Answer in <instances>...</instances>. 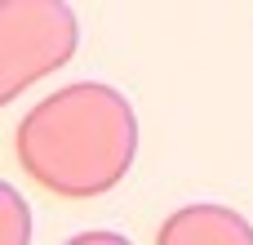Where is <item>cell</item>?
Returning a JSON list of instances; mask_svg holds the SVG:
<instances>
[{"label":"cell","mask_w":253,"mask_h":245,"mask_svg":"<svg viewBox=\"0 0 253 245\" xmlns=\"http://www.w3.org/2000/svg\"><path fill=\"white\" fill-rule=\"evenodd\" d=\"M80 22L67 0H0V103L71 62Z\"/></svg>","instance_id":"7a4b0ae2"},{"label":"cell","mask_w":253,"mask_h":245,"mask_svg":"<svg viewBox=\"0 0 253 245\" xmlns=\"http://www.w3.org/2000/svg\"><path fill=\"white\" fill-rule=\"evenodd\" d=\"M160 245H249L253 223L231 205H182L156 232Z\"/></svg>","instance_id":"3957f363"},{"label":"cell","mask_w":253,"mask_h":245,"mask_svg":"<svg viewBox=\"0 0 253 245\" xmlns=\"http://www.w3.org/2000/svg\"><path fill=\"white\" fill-rule=\"evenodd\" d=\"M27 237H31L27 205H22V196L4 183V187H0V245H22Z\"/></svg>","instance_id":"277c9868"},{"label":"cell","mask_w":253,"mask_h":245,"mask_svg":"<svg viewBox=\"0 0 253 245\" xmlns=\"http://www.w3.org/2000/svg\"><path fill=\"white\" fill-rule=\"evenodd\" d=\"M76 241H125L120 232H80Z\"/></svg>","instance_id":"5b68a950"},{"label":"cell","mask_w":253,"mask_h":245,"mask_svg":"<svg viewBox=\"0 0 253 245\" xmlns=\"http://www.w3.org/2000/svg\"><path fill=\"white\" fill-rule=\"evenodd\" d=\"M18 165L62 201L111 192L138 161V116L111 85L80 80L40 98L13 134Z\"/></svg>","instance_id":"6da1fadb"}]
</instances>
